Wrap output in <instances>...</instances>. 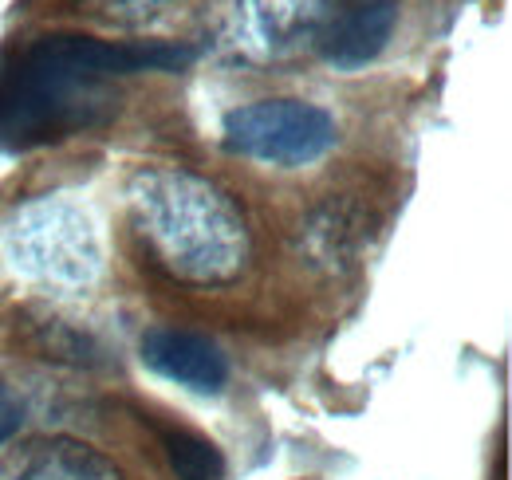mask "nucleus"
<instances>
[{"mask_svg": "<svg viewBox=\"0 0 512 480\" xmlns=\"http://www.w3.org/2000/svg\"><path fill=\"white\" fill-rule=\"evenodd\" d=\"M190 44H107L95 36H40L0 63V138L40 146L99 119L107 83L138 71H178Z\"/></svg>", "mask_w": 512, "mask_h": 480, "instance_id": "obj_1", "label": "nucleus"}, {"mask_svg": "<svg viewBox=\"0 0 512 480\" xmlns=\"http://www.w3.org/2000/svg\"><path fill=\"white\" fill-rule=\"evenodd\" d=\"M130 225L158 268L186 284H233L249 268V225L233 197L182 166H142L127 185Z\"/></svg>", "mask_w": 512, "mask_h": 480, "instance_id": "obj_2", "label": "nucleus"}, {"mask_svg": "<svg viewBox=\"0 0 512 480\" xmlns=\"http://www.w3.org/2000/svg\"><path fill=\"white\" fill-rule=\"evenodd\" d=\"M0 244L12 272L44 288L83 292L103 272V244L95 233V221L79 201L64 193H48L16 205L4 221Z\"/></svg>", "mask_w": 512, "mask_h": 480, "instance_id": "obj_3", "label": "nucleus"}, {"mask_svg": "<svg viewBox=\"0 0 512 480\" xmlns=\"http://www.w3.org/2000/svg\"><path fill=\"white\" fill-rule=\"evenodd\" d=\"M221 134H225L229 154H241L249 162L276 166V170L316 166L339 142V126L331 119V111H323L320 103H304V99L245 103L225 115Z\"/></svg>", "mask_w": 512, "mask_h": 480, "instance_id": "obj_4", "label": "nucleus"}, {"mask_svg": "<svg viewBox=\"0 0 512 480\" xmlns=\"http://www.w3.org/2000/svg\"><path fill=\"white\" fill-rule=\"evenodd\" d=\"M331 0H237V44L256 63L316 52Z\"/></svg>", "mask_w": 512, "mask_h": 480, "instance_id": "obj_5", "label": "nucleus"}, {"mask_svg": "<svg viewBox=\"0 0 512 480\" xmlns=\"http://www.w3.org/2000/svg\"><path fill=\"white\" fill-rule=\"evenodd\" d=\"M394 24L398 0H331L316 52L339 71H359L379 60Z\"/></svg>", "mask_w": 512, "mask_h": 480, "instance_id": "obj_6", "label": "nucleus"}, {"mask_svg": "<svg viewBox=\"0 0 512 480\" xmlns=\"http://www.w3.org/2000/svg\"><path fill=\"white\" fill-rule=\"evenodd\" d=\"M142 362L186 386L197 394H217L229 382V362L221 355V347L197 331H178V327H150L142 335Z\"/></svg>", "mask_w": 512, "mask_h": 480, "instance_id": "obj_7", "label": "nucleus"}, {"mask_svg": "<svg viewBox=\"0 0 512 480\" xmlns=\"http://www.w3.org/2000/svg\"><path fill=\"white\" fill-rule=\"evenodd\" d=\"M12 480H123V473L99 449L75 437H52V441H40L16 465Z\"/></svg>", "mask_w": 512, "mask_h": 480, "instance_id": "obj_8", "label": "nucleus"}, {"mask_svg": "<svg viewBox=\"0 0 512 480\" xmlns=\"http://www.w3.org/2000/svg\"><path fill=\"white\" fill-rule=\"evenodd\" d=\"M162 449L178 480H221L225 473L221 449L193 429H162Z\"/></svg>", "mask_w": 512, "mask_h": 480, "instance_id": "obj_9", "label": "nucleus"}, {"mask_svg": "<svg viewBox=\"0 0 512 480\" xmlns=\"http://www.w3.org/2000/svg\"><path fill=\"white\" fill-rule=\"evenodd\" d=\"M20 425H24V406H20V398L0 382V445L12 441Z\"/></svg>", "mask_w": 512, "mask_h": 480, "instance_id": "obj_10", "label": "nucleus"}, {"mask_svg": "<svg viewBox=\"0 0 512 480\" xmlns=\"http://www.w3.org/2000/svg\"><path fill=\"white\" fill-rule=\"evenodd\" d=\"M103 8H107V16H115V20H146V16H154L158 12V4L162 0H99Z\"/></svg>", "mask_w": 512, "mask_h": 480, "instance_id": "obj_11", "label": "nucleus"}]
</instances>
